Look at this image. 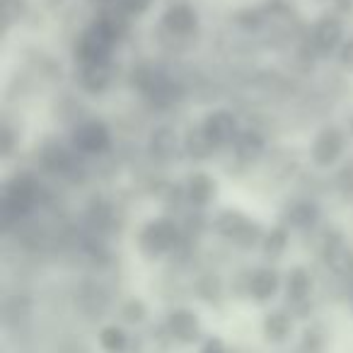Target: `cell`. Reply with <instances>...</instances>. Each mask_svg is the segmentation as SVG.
<instances>
[{"instance_id": "cell-1", "label": "cell", "mask_w": 353, "mask_h": 353, "mask_svg": "<svg viewBox=\"0 0 353 353\" xmlns=\"http://www.w3.org/2000/svg\"><path fill=\"white\" fill-rule=\"evenodd\" d=\"M201 30V20H199V12L194 10L189 3L184 0H176L162 10L160 22H157V32H160V44L165 49L174 51H187L189 44L199 37Z\"/></svg>"}, {"instance_id": "cell-2", "label": "cell", "mask_w": 353, "mask_h": 353, "mask_svg": "<svg viewBox=\"0 0 353 353\" xmlns=\"http://www.w3.org/2000/svg\"><path fill=\"white\" fill-rule=\"evenodd\" d=\"M184 235L182 225L170 216H157V218H150L141 225L136 235V247L145 259L155 261V259H162L167 254H174V252L182 250Z\"/></svg>"}, {"instance_id": "cell-3", "label": "cell", "mask_w": 353, "mask_h": 353, "mask_svg": "<svg viewBox=\"0 0 353 353\" xmlns=\"http://www.w3.org/2000/svg\"><path fill=\"white\" fill-rule=\"evenodd\" d=\"M348 133L343 126H336V123H327L322 126L317 133L312 136L307 145V157L317 170H332V167H339L343 160H346L348 152Z\"/></svg>"}, {"instance_id": "cell-4", "label": "cell", "mask_w": 353, "mask_h": 353, "mask_svg": "<svg viewBox=\"0 0 353 353\" xmlns=\"http://www.w3.org/2000/svg\"><path fill=\"white\" fill-rule=\"evenodd\" d=\"M346 39V22L336 12H327V15L317 17L305 32V46L314 59L336 56V51L341 49Z\"/></svg>"}, {"instance_id": "cell-5", "label": "cell", "mask_w": 353, "mask_h": 353, "mask_svg": "<svg viewBox=\"0 0 353 353\" xmlns=\"http://www.w3.org/2000/svg\"><path fill=\"white\" fill-rule=\"evenodd\" d=\"M68 143L80 157L90 160V157H102L112 150L114 138L112 128L102 121V119H85L78 126L70 128Z\"/></svg>"}, {"instance_id": "cell-6", "label": "cell", "mask_w": 353, "mask_h": 353, "mask_svg": "<svg viewBox=\"0 0 353 353\" xmlns=\"http://www.w3.org/2000/svg\"><path fill=\"white\" fill-rule=\"evenodd\" d=\"M145 152L150 160L170 165V162L184 157V133L176 131L172 123H157L145 138Z\"/></svg>"}, {"instance_id": "cell-7", "label": "cell", "mask_w": 353, "mask_h": 353, "mask_svg": "<svg viewBox=\"0 0 353 353\" xmlns=\"http://www.w3.org/2000/svg\"><path fill=\"white\" fill-rule=\"evenodd\" d=\"M201 126L206 128V133L213 138V143H216L221 150H225V148H230L232 143L237 141V136H240V131L245 128V123L240 121V117H237L232 109L218 107V109H211V112L201 119Z\"/></svg>"}, {"instance_id": "cell-8", "label": "cell", "mask_w": 353, "mask_h": 353, "mask_svg": "<svg viewBox=\"0 0 353 353\" xmlns=\"http://www.w3.org/2000/svg\"><path fill=\"white\" fill-rule=\"evenodd\" d=\"M73 80H75V88H78L80 94L102 97V94H107L114 85V63L75 65Z\"/></svg>"}, {"instance_id": "cell-9", "label": "cell", "mask_w": 353, "mask_h": 353, "mask_svg": "<svg viewBox=\"0 0 353 353\" xmlns=\"http://www.w3.org/2000/svg\"><path fill=\"white\" fill-rule=\"evenodd\" d=\"M184 189V196H187V206L192 211H206L213 201H216V194H218V184L213 179V174L203 170H194L184 176L182 182Z\"/></svg>"}, {"instance_id": "cell-10", "label": "cell", "mask_w": 353, "mask_h": 353, "mask_svg": "<svg viewBox=\"0 0 353 353\" xmlns=\"http://www.w3.org/2000/svg\"><path fill=\"white\" fill-rule=\"evenodd\" d=\"M319 221L322 211L312 199H293L281 216V225H285L290 232H312L317 230Z\"/></svg>"}, {"instance_id": "cell-11", "label": "cell", "mask_w": 353, "mask_h": 353, "mask_svg": "<svg viewBox=\"0 0 353 353\" xmlns=\"http://www.w3.org/2000/svg\"><path fill=\"white\" fill-rule=\"evenodd\" d=\"M283 279L274 266H256V269L247 271L245 276V293L250 295L254 303H269L279 295Z\"/></svg>"}, {"instance_id": "cell-12", "label": "cell", "mask_w": 353, "mask_h": 353, "mask_svg": "<svg viewBox=\"0 0 353 353\" xmlns=\"http://www.w3.org/2000/svg\"><path fill=\"white\" fill-rule=\"evenodd\" d=\"M165 329L167 336L179 343H196L201 339V319L189 307L170 310V314L165 319Z\"/></svg>"}, {"instance_id": "cell-13", "label": "cell", "mask_w": 353, "mask_h": 353, "mask_svg": "<svg viewBox=\"0 0 353 353\" xmlns=\"http://www.w3.org/2000/svg\"><path fill=\"white\" fill-rule=\"evenodd\" d=\"M75 305L88 319H99L109 310V293L99 281H83L75 290Z\"/></svg>"}, {"instance_id": "cell-14", "label": "cell", "mask_w": 353, "mask_h": 353, "mask_svg": "<svg viewBox=\"0 0 353 353\" xmlns=\"http://www.w3.org/2000/svg\"><path fill=\"white\" fill-rule=\"evenodd\" d=\"M228 150H230V157L235 162H240V165H252V162H256L259 157H264L266 138L259 128L245 126L240 131V136H237V141L232 143Z\"/></svg>"}, {"instance_id": "cell-15", "label": "cell", "mask_w": 353, "mask_h": 353, "mask_svg": "<svg viewBox=\"0 0 353 353\" xmlns=\"http://www.w3.org/2000/svg\"><path fill=\"white\" fill-rule=\"evenodd\" d=\"M283 290H285V298L293 307H305L312 298V290H314V281L312 274H310L305 266H293V269L285 274L283 281Z\"/></svg>"}, {"instance_id": "cell-16", "label": "cell", "mask_w": 353, "mask_h": 353, "mask_svg": "<svg viewBox=\"0 0 353 353\" xmlns=\"http://www.w3.org/2000/svg\"><path fill=\"white\" fill-rule=\"evenodd\" d=\"M218 150H221V148L213 143V138L206 133L201 121L194 123V126H189L187 131H184V157H189V160L206 162V160H211Z\"/></svg>"}, {"instance_id": "cell-17", "label": "cell", "mask_w": 353, "mask_h": 353, "mask_svg": "<svg viewBox=\"0 0 353 353\" xmlns=\"http://www.w3.org/2000/svg\"><path fill=\"white\" fill-rule=\"evenodd\" d=\"M34 303L27 293H12L3 300V324L8 329H20L32 319Z\"/></svg>"}, {"instance_id": "cell-18", "label": "cell", "mask_w": 353, "mask_h": 353, "mask_svg": "<svg viewBox=\"0 0 353 353\" xmlns=\"http://www.w3.org/2000/svg\"><path fill=\"white\" fill-rule=\"evenodd\" d=\"M261 332H264L266 341L271 343H283L293 334V314L285 310H271L261 322Z\"/></svg>"}, {"instance_id": "cell-19", "label": "cell", "mask_w": 353, "mask_h": 353, "mask_svg": "<svg viewBox=\"0 0 353 353\" xmlns=\"http://www.w3.org/2000/svg\"><path fill=\"white\" fill-rule=\"evenodd\" d=\"M290 245V230L285 225H276V228H269L264 232V240H261V254L266 256L269 261H276L285 254Z\"/></svg>"}, {"instance_id": "cell-20", "label": "cell", "mask_w": 353, "mask_h": 353, "mask_svg": "<svg viewBox=\"0 0 353 353\" xmlns=\"http://www.w3.org/2000/svg\"><path fill=\"white\" fill-rule=\"evenodd\" d=\"M247 221H250V218H247L245 213L235 211V208H223V211L211 221V228H213V232H218V235L225 237V240L230 242L232 237L245 228Z\"/></svg>"}, {"instance_id": "cell-21", "label": "cell", "mask_w": 353, "mask_h": 353, "mask_svg": "<svg viewBox=\"0 0 353 353\" xmlns=\"http://www.w3.org/2000/svg\"><path fill=\"white\" fill-rule=\"evenodd\" d=\"M97 339H99V346H102L107 353H123L128 346L126 329L119 327V324H104V327L99 329Z\"/></svg>"}, {"instance_id": "cell-22", "label": "cell", "mask_w": 353, "mask_h": 353, "mask_svg": "<svg viewBox=\"0 0 353 353\" xmlns=\"http://www.w3.org/2000/svg\"><path fill=\"white\" fill-rule=\"evenodd\" d=\"M334 189L341 199L353 201V157H346L334 172Z\"/></svg>"}, {"instance_id": "cell-23", "label": "cell", "mask_w": 353, "mask_h": 353, "mask_svg": "<svg viewBox=\"0 0 353 353\" xmlns=\"http://www.w3.org/2000/svg\"><path fill=\"white\" fill-rule=\"evenodd\" d=\"M196 295L206 303H218L223 298V281L221 276L216 274H203L196 279V285H194Z\"/></svg>"}, {"instance_id": "cell-24", "label": "cell", "mask_w": 353, "mask_h": 353, "mask_svg": "<svg viewBox=\"0 0 353 353\" xmlns=\"http://www.w3.org/2000/svg\"><path fill=\"white\" fill-rule=\"evenodd\" d=\"M152 6H155V0H112V6L109 8H117V10L123 12L126 17L138 20V17H145L148 12L152 10Z\"/></svg>"}, {"instance_id": "cell-25", "label": "cell", "mask_w": 353, "mask_h": 353, "mask_svg": "<svg viewBox=\"0 0 353 353\" xmlns=\"http://www.w3.org/2000/svg\"><path fill=\"white\" fill-rule=\"evenodd\" d=\"M324 346H327V341H324L322 329L310 327V329H305L303 336H300L298 353H324Z\"/></svg>"}, {"instance_id": "cell-26", "label": "cell", "mask_w": 353, "mask_h": 353, "mask_svg": "<svg viewBox=\"0 0 353 353\" xmlns=\"http://www.w3.org/2000/svg\"><path fill=\"white\" fill-rule=\"evenodd\" d=\"M121 319L123 322H128V324H143L145 322V317H148V305L143 303L141 298H128L126 303L121 305Z\"/></svg>"}, {"instance_id": "cell-27", "label": "cell", "mask_w": 353, "mask_h": 353, "mask_svg": "<svg viewBox=\"0 0 353 353\" xmlns=\"http://www.w3.org/2000/svg\"><path fill=\"white\" fill-rule=\"evenodd\" d=\"M3 15H6L8 27L25 22V17L30 15V3L27 0H3Z\"/></svg>"}, {"instance_id": "cell-28", "label": "cell", "mask_w": 353, "mask_h": 353, "mask_svg": "<svg viewBox=\"0 0 353 353\" xmlns=\"http://www.w3.org/2000/svg\"><path fill=\"white\" fill-rule=\"evenodd\" d=\"M336 63L339 68L343 70V73H353V37H348L346 41L341 44V49L336 51Z\"/></svg>"}, {"instance_id": "cell-29", "label": "cell", "mask_w": 353, "mask_h": 353, "mask_svg": "<svg viewBox=\"0 0 353 353\" xmlns=\"http://www.w3.org/2000/svg\"><path fill=\"white\" fill-rule=\"evenodd\" d=\"M201 353H228V351H225V343H223L221 339L211 336V339H206V341H203Z\"/></svg>"}, {"instance_id": "cell-30", "label": "cell", "mask_w": 353, "mask_h": 353, "mask_svg": "<svg viewBox=\"0 0 353 353\" xmlns=\"http://www.w3.org/2000/svg\"><path fill=\"white\" fill-rule=\"evenodd\" d=\"M343 128H346L348 138H351V141H353V112H351V114H348V117H346V126H343Z\"/></svg>"}]
</instances>
